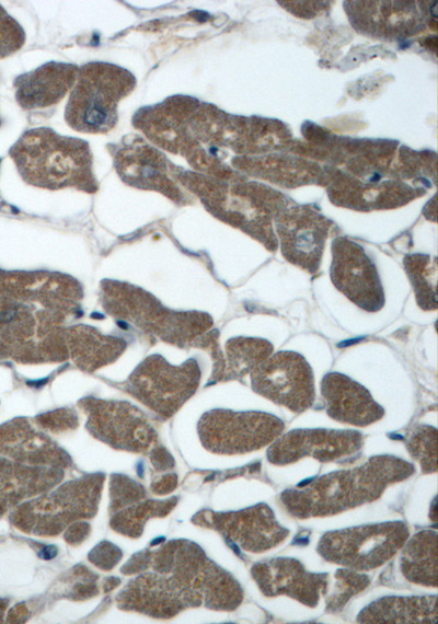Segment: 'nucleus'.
I'll use <instances>...</instances> for the list:
<instances>
[{
  "instance_id": "12",
  "label": "nucleus",
  "mask_w": 438,
  "mask_h": 624,
  "mask_svg": "<svg viewBox=\"0 0 438 624\" xmlns=\"http://www.w3.org/2000/svg\"><path fill=\"white\" fill-rule=\"evenodd\" d=\"M330 276L348 300L366 312H378L385 297L374 263L354 241L337 238L332 243Z\"/></svg>"
},
{
  "instance_id": "25",
  "label": "nucleus",
  "mask_w": 438,
  "mask_h": 624,
  "mask_svg": "<svg viewBox=\"0 0 438 624\" xmlns=\"http://www.w3.org/2000/svg\"><path fill=\"white\" fill-rule=\"evenodd\" d=\"M403 264L418 307L424 311H435L437 309L436 258L425 254H410L404 257Z\"/></svg>"
},
{
  "instance_id": "23",
  "label": "nucleus",
  "mask_w": 438,
  "mask_h": 624,
  "mask_svg": "<svg viewBox=\"0 0 438 624\" xmlns=\"http://www.w3.org/2000/svg\"><path fill=\"white\" fill-rule=\"evenodd\" d=\"M359 623L437 622V596L383 597L366 605L358 614Z\"/></svg>"
},
{
  "instance_id": "28",
  "label": "nucleus",
  "mask_w": 438,
  "mask_h": 624,
  "mask_svg": "<svg viewBox=\"0 0 438 624\" xmlns=\"http://www.w3.org/2000/svg\"><path fill=\"white\" fill-rule=\"evenodd\" d=\"M406 448L415 459L423 473L429 474L437 471V429L436 427L422 425L416 427L408 436Z\"/></svg>"
},
{
  "instance_id": "19",
  "label": "nucleus",
  "mask_w": 438,
  "mask_h": 624,
  "mask_svg": "<svg viewBox=\"0 0 438 624\" xmlns=\"http://www.w3.org/2000/svg\"><path fill=\"white\" fill-rule=\"evenodd\" d=\"M79 67L47 62L14 80L15 99L24 109L44 108L59 103L74 86Z\"/></svg>"
},
{
  "instance_id": "33",
  "label": "nucleus",
  "mask_w": 438,
  "mask_h": 624,
  "mask_svg": "<svg viewBox=\"0 0 438 624\" xmlns=\"http://www.w3.org/2000/svg\"><path fill=\"white\" fill-rule=\"evenodd\" d=\"M152 463L158 469V471H162L165 469H170L173 466V458L169 454L168 451L153 449L152 451Z\"/></svg>"
},
{
  "instance_id": "20",
  "label": "nucleus",
  "mask_w": 438,
  "mask_h": 624,
  "mask_svg": "<svg viewBox=\"0 0 438 624\" xmlns=\"http://www.w3.org/2000/svg\"><path fill=\"white\" fill-rule=\"evenodd\" d=\"M0 455L15 463L66 467L71 464L67 452L48 437L35 432L25 424L12 423L0 428Z\"/></svg>"
},
{
  "instance_id": "7",
  "label": "nucleus",
  "mask_w": 438,
  "mask_h": 624,
  "mask_svg": "<svg viewBox=\"0 0 438 624\" xmlns=\"http://www.w3.org/2000/svg\"><path fill=\"white\" fill-rule=\"evenodd\" d=\"M408 536L403 521L368 523L324 533L316 551L330 563L357 571L371 570L390 561Z\"/></svg>"
},
{
  "instance_id": "29",
  "label": "nucleus",
  "mask_w": 438,
  "mask_h": 624,
  "mask_svg": "<svg viewBox=\"0 0 438 624\" xmlns=\"http://www.w3.org/2000/svg\"><path fill=\"white\" fill-rule=\"evenodd\" d=\"M24 43L23 27L0 5V59L16 53Z\"/></svg>"
},
{
  "instance_id": "32",
  "label": "nucleus",
  "mask_w": 438,
  "mask_h": 624,
  "mask_svg": "<svg viewBox=\"0 0 438 624\" xmlns=\"http://www.w3.org/2000/svg\"><path fill=\"white\" fill-rule=\"evenodd\" d=\"M89 530V525L84 522L72 523L66 532V541L70 544L77 545L85 539Z\"/></svg>"
},
{
  "instance_id": "15",
  "label": "nucleus",
  "mask_w": 438,
  "mask_h": 624,
  "mask_svg": "<svg viewBox=\"0 0 438 624\" xmlns=\"http://www.w3.org/2000/svg\"><path fill=\"white\" fill-rule=\"evenodd\" d=\"M275 220L283 256L316 275L332 222L308 206L284 208Z\"/></svg>"
},
{
  "instance_id": "22",
  "label": "nucleus",
  "mask_w": 438,
  "mask_h": 624,
  "mask_svg": "<svg viewBox=\"0 0 438 624\" xmlns=\"http://www.w3.org/2000/svg\"><path fill=\"white\" fill-rule=\"evenodd\" d=\"M64 476L60 467L0 462V516L26 498L42 495Z\"/></svg>"
},
{
  "instance_id": "9",
  "label": "nucleus",
  "mask_w": 438,
  "mask_h": 624,
  "mask_svg": "<svg viewBox=\"0 0 438 624\" xmlns=\"http://www.w3.org/2000/svg\"><path fill=\"white\" fill-rule=\"evenodd\" d=\"M250 374L254 392L293 413H302L314 403L312 369L307 359L296 351L275 353Z\"/></svg>"
},
{
  "instance_id": "27",
  "label": "nucleus",
  "mask_w": 438,
  "mask_h": 624,
  "mask_svg": "<svg viewBox=\"0 0 438 624\" xmlns=\"http://www.w3.org/2000/svg\"><path fill=\"white\" fill-rule=\"evenodd\" d=\"M370 583V578L350 568H341L335 573V585L332 593L326 597L327 612H338L357 593L365 590Z\"/></svg>"
},
{
  "instance_id": "10",
  "label": "nucleus",
  "mask_w": 438,
  "mask_h": 624,
  "mask_svg": "<svg viewBox=\"0 0 438 624\" xmlns=\"http://www.w3.org/2000/svg\"><path fill=\"white\" fill-rule=\"evenodd\" d=\"M200 369L196 360L182 366L145 362L128 380V392L161 416L171 417L195 393Z\"/></svg>"
},
{
  "instance_id": "26",
  "label": "nucleus",
  "mask_w": 438,
  "mask_h": 624,
  "mask_svg": "<svg viewBox=\"0 0 438 624\" xmlns=\"http://www.w3.org/2000/svg\"><path fill=\"white\" fill-rule=\"evenodd\" d=\"M176 501V498H168L165 500H147L136 505L131 504L126 509L113 513L111 527L127 536L138 538L148 519L168 515Z\"/></svg>"
},
{
  "instance_id": "6",
  "label": "nucleus",
  "mask_w": 438,
  "mask_h": 624,
  "mask_svg": "<svg viewBox=\"0 0 438 624\" xmlns=\"http://www.w3.org/2000/svg\"><path fill=\"white\" fill-rule=\"evenodd\" d=\"M104 475L90 474L69 481L57 489L16 506L12 523L26 533L50 536L97 511Z\"/></svg>"
},
{
  "instance_id": "3",
  "label": "nucleus",
  "mask_w": 438,
  "mask_h": 624,
  "mask_svg": "<svg viewBox=\"0 0 438 624\" xmlns=\"http://www.w3.org/2000/svg\"><path fill=\"white\" fill-rule=\"evenodd\" d=\"M22 178L51 190L66 187L94 193L99 185L88 141L48 127L26 130L9 151Z\"/></svg>"
},
{
  "instance_id": "30",
  "label": "nucleus",
  "mask_w": 438,
  "mask_h": 624,
  "mask_svg": "<svg viewBox=\"0 0 438 624\" xmlns=\"http://www.w3.org/2000/svg\"><path fill=\"white\" fill-rule=\"evenodd\" d=\"M110 490L112 496L111 511L113 513L146 496V490L141 485L123 475L113 476Z\"/></svg>"
},
{
  "instance_id": "16",
  "label": "nucleus",
  "mask_w": 438,
  "mask_h": 624,
  "mask_svg": "<svg viewBox=\"0 0 438 624\" xmlns=\"http://www.w3.org/2000/svg\"><path fill=\"white\" fill-rule=\"evenodd\" d=\"M113 160L117 174L126 184L140 189L157 190L174 201L183 199L173 176L175 165L142 138L132 136L127 142L116 147Z\"/></svg>"
},
{
  "instance_id": "5",
  "label": "nucleus",
  "mask_w": 438,
  "mask_h": 624,
  "mask_svg": "<svg viewBox=\"0 0 438 624\" xmlns=\"http://www.w3.org/2000/svg\"><path fill=\"white\" fill-rule=\"evenodd\" d=\"M136 84L135 76L123 67L101 61L81 66L66 105L67 124L83 134L108 132L117 124L119 101Z\"/></svg>"
},
{
  "instance_id": "4",
  "label": "nucleus",
  "mask_w": 438,
  "mask_h": 624,
  "mask_svg": "<svg viewBox=\"0 0 438 624\" xmlns=\"http://www.w3.org/2000/svg\"><path fill=\"white\" fill-rule=\"evenodd\" d=\"M175 181L196 193L219 219L242 229L269 251L277 249L272 219L285 208V198L263 188H235L175 166Z\"/></svg>"
},
{
  "instance_id": "21",
  "label": "nucleus",
  "mask_w": 438,
  "mask_h": 624,
  "mask_svg": "<svg viewBox=\"0 0 438 624\" xmlns=\"http://www.w3.org/2000/svg\"><path fill=\"white\" fill-rule=\"evenodd\" d=\"M217 332L207 334L206 343L214 357V370L209 382L216 383L229 380H242L260 363L267 359L274 350L273 344L260 337H232L226 343V355H222L217 344Z\"/></svg>"
},
{
  "instance_id": "34",
  "label": "nucleus",
  "mask_w": 438,
  "mask_h": 624,
  "mask_svg": "<svg viewBox=\"0 0 438 624\" xmlns=\"http://www.w3.org/2000/svg\"><path fill=\"white\" fill-rule=\"evenodd\" d=\"M0 124H1V122H0Z\"/></svg>"
},
{
  "instance_id": "18",
  "label": "nucleus",
  "mask_w": 438,
  "mask_h": 624,
  "mask_svg": "<svg viewBox=\"0 0 438 624\" xmlns=\"http://www.w3.org/2000/svg\"><path fill=\"white\" fill-rule=\"evenodd\" d=\"M321 394L327 415L339 423L366 427L385 413L364 385L344 373H326L321 381Z\"/></svg>"
},
{
  "instance_id": "14",
  "label": "nucleus",
  "mask_w": 438,
  "mask_h": 624,
  "mask_svg": "<svg viewBox=\"0 0 438 624\" xmlns=\"http://www.w3.org/2000/svg\"><path fill=\"white\" fill-rule=\"evenodd\" d=\"M364 446L362 434L353 429L299 428L279 436L267 449V460L287 465L312 457L333 462L356 454Z\"/></svg>"
},
{
  "instance_id": "11",
  "label": "nucleus",
  "mask_w": 438,
  "mask_h": 624,
  "mask_svg": "<svg viewBox=\"0 0 438 624\" xmlns=\"http://www.w3.org/2000/svg\"><path fill=\"white\" fill-rule=\"evenodd\" d=\"M192 521L219 532L243 551L251 553H263L274 548L290 533L277 521L273 509L265 502L237 511L201 510L192 518Z\"/></svg>"
},
{
  "instance_id": "13",
  "label": "nucleus",
  "mask_w": 438,
  "mask_h": 624,
  "mask_svg": "<svg viewBox=\"0 0 438 624\" xmlns=\"http://www.w3.org/2000/svg\"><path fill=\"white\" fill-rule=\"evenodd\" d=\"M88 429L111 447L137 453L154 449L158 435L146 415L124 402L83 401Z\"/></svg>"
},
{
  "instance_id": "24",
  "label": "nucleus",
  "mask_w": 438,
  "mask_h": 624,
  "mask_svg": "<svg viewBox=\"0 0 438 624\" xmlns=\"http://www.w3.org/2000/svg\"><path fill=\"white\" fill-rule=\"evenodd\" d=\"M400 567L411 582L437 587V532L423 530L403 545Z\"/></svg>"
},
{
  "instance_id": "2",
  "label": "nucleus",
  "mask_w": 438,
  "mask_h": 624,
  "mask_svg": "<svg viewBox=\"0 0 438 624\" xmlns=\"http://www.w3.org/2000/svg\"><path fill=\"white\" fill-rule=\"evenodd\" d=\"M147 567L164 576L184 610L206 606L233 611L243 601V589L233 575L192 541L173 540L157 551H142L123 571L140 573Z\"/></svg>"
},
{
  "instance_id": "8",
  "label": "nucleus",
  "mask_w": 438,
  "mask_h": 624,
  "mask_svg": "<svg viewBox=\"0 0 438 624\" xmlns=\"http://www.w3.org/2000/svg\"><path fill=\"white\" fill-rule=\"evenodd\" d=\"M285 428L284 421L266 412L215 408L198 421V435L204 448L217 454H244L276 440Z\"/></svg>"
},
{
  "instance_id": "31",
  "label": "nucleus",
  "mask_w": 438,
  "mask_h": 624,
  "mask_svg": "<svg viewBox=\"0 0 438 624\" xmlns=\"http://www.w3.org/2000/svg\"><path fill=\"white\" fill-rule=\"evenodd\" d=\"M120 556L122 553L116 546L103 542L90 553V561L100 568L110 569L120 559Z\"/></svg>"
},
{
  "instance_id": "17",
  "label": "nucleus",
  "mask_w": 438,
  "mask_h": 624,
  "mask_svg": "<svg viewBox=\"0 0 438 624\" xmlns=\"http://www.w3.org/2000/svg\"><path fill=\"white\" fill-rule=\"evenodd\" d=\"M251 576L264 596H287L310 608H315L328 589V574L311 573L293 557L257 562Z\"/></svg>"
},
{
  "instance_id": "1",
  "label": "nucleus",
  "mask_w": 438,
  "mask_h": 624,
  "mask_svg": "<svg viewBox=\"0 0 438 624\" xmlns=\"http://www.w3.org/2000/svg\"><path fill=\"white\" fill-rule=\"evenodd\" d=\"M415 473L408 461L392 454L370 457L362 464L319 476L281 492L284 509L298 519L342 513L379 499L388 486Z\"/></svg>"
}]
</instances>
